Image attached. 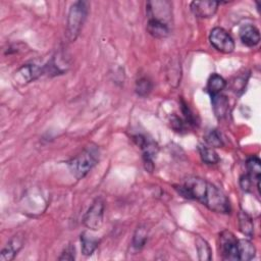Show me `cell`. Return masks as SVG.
I'll list each match as a JSON object with an SVG mask.
<instances>
[{"mask_svg": "<svg viewBox=\"0 0 261 261\" xmlns=\"http://www.w3.org/2000/svg\"><path fill=\"white\" fill-rule=\"evenodd\" d=\"M148 19H156L169 25L171 20V4L168 1H148L146 4Z\"/></svg>", "mask_w": 261, "mask_h": 261, "instance_id": "cell-4", "label": "cell"}, {"mask_svg": "<svg viewBox=\"0 0 261 261\" xmlns=\"http://www.w3.org/2000/svg\"><path fill=\"white\" fill-rule=\"evenodd\" d=\"M211 102H212V106H213V111L218 118H222L227 114L229 102L225 95H222L221 93L212 95Z\"/></svg>", "mask_w": 261, "mask_h": 261, "instance_id": "cell-15", "label": "cell"}, {"mask_svg": "<svg viewBox=\"0 0 261 261\" xmlns=\"http://www.w3.org/2000/svg\"><path fill=\"white\" fill-rule=\"evenodd\" d=\"M247 170H248V175L252 179L254 184H256V188L259 191L260 187V176H261V162L260 159L256 156H252L248 158L246 162Z\"/></svg>", "mask_w": 261, "mask_h": 261, "instance_id": "cell-13", "label": "cell"}, {"mask_svg": "<svg viewBox=\"0 0 261 261\" xmlns=\"http://www.w3.org/2000/svg\"><path fill=\"white\" fill-rule=\"evenodd\" d=\"M89 12V2L76 1L74 2L68 12L67 16V38L69 41H74L87 18Z\"/></svg>", "mask_w": 261, "mask_h": 261, "instance_id": "cell-3", "label": "cell"}, {"mask_svg": "<svg viewBox=\"0 0 261 261\" xmlns=\"http://www.w3.org/2000/svg\"><path fill=\"white\" fill-rule=\"evenodd\" d=\"M170 125L171 127L176 130V132H181L185 129V126H186V122L184 119H181L180 117H178L177 115L173 114L171 117H170Z\"/></svg>", "mask_w": 261, "mask_h": 261, "instance_id": "cell-25", "label": "cell"}, {"mask_svg": "<svg viewBox=\"0 0 261 261\" xmlns=\"http://www.w3.org/2000/svg\"><path fill=\"white\" fill-rule=\"evenodd\" d=\"M147 32L156 39H163L169 35V25L156 19H148Z\"/></svg>", "mask_w": 261, "mask_h": 261, "instance_id": "cell-12", "label": "cell"}, {"mask_svg": "<svg viewBox=\"0 0 261 261\" xmlns=\"http://www.w3.org/2000/svg\"><path fill=\"white\" fill-rule=\"evenodd\" d=\"M219 248L224 260H239L238 258V239L229 230L219 233Z\"/></svg>", "mask_w": 261, "mask_h": 261, "instance_id": "cell-7", "label": "cell"}, {"mask_svg": "<svg viewBox=\"0 0 261 261\" xmlns=\"http://www.w3.org/2000/svg\"><path fill=\"white\" fill-rule=\"evenodd\" d=\"M81 244H82V253L85 256H90L98 247V240L88 232H83L81 234Z\"/></svg>", "mask_w": 261, "mask_h": 261, "instance_id": "cell-17", "label": "cell"}, {"mask_svg": "<svg viewBox=\"0 0 261 261\" xmlns=\"http://www.w3.org/2000/svg\"><path fill=\"white\" fill-rule=\"evenodd\" d=\"M181 112L184 114V117H185V122L189 125H196L197 123V120H196V117L194 115V113L192 112V110L190 109L189 105H187L186 102L181 101Z\"/></svg>", "mask_w": 261, "mask_h": 261, "instance_id": "cell-24", "label": "cell"}, {"mask_svg": "<svg viewBox=\"0 0 261 261\" xmlns=\"http://www.w3.org/2000/svg\"><path fill=\"white\" fill-rule=\"evenodd\" d=\"M205 141L211 148H216V147H221L223 145L222 139L218 132L216 129H211L209 130L206 136H205Z\"/></svg>", "mask_w": 261, "mask_h": 261, "instance_id": "cell-23", "label": "cell"}, {"mask_svg": "<svg viewBox=\"0 0 261 261\" xmlns=\"http://www.w3.org/2000/svg\"><path fill=\"white\" fill-rule=\"evenodd\" d=\"M23 241L20 237H13L6 245V247L1 251L0 261H10L12 260L17 252L21 249Z\"/></svg>", "mask_w": 261, "mask_h": 261, "instance_id": "cell-11", "label": "cell"}, {"mask_svg": "<svg viewBox=\"0 0 261 261\" xmlns=\"http://www.w3.org/2000/svg\"><path fill=\"white\" fill-rule=\"evenodd\" d=\"M99 159V151L96 146H88L81 153L71 158L67 164L71 173L81 179L95 166Z\"/></svg>", "mask_w": 261, "mask_h": 261, "instance_id": "cell-2", "label": "cell"}, {"mask_svg": "<svg viewBox=\"0 0 261 261\" xmlns=\"http://www.w3.org/2000/svg\"><path fill=\"white\" fill-rule=\"evenodd\" d=\"M225 87H226V82L222 76H220L217 73H213L212 75H210L207 83V91L211 96L220 94Z\"/></svg>", "mask_w": 261, "mask_h": 261, "instance_id": "cell-16", "label": "cell"}, {"mask_svg": "<svg viewBox=\"0 0 261 261\" xmlns=\"http://www.w3.org/2000/svg\"><path fill=\"white\" fill-rule=\"evenodd\" d=\"M196 249L198 252L199 260L209 261L211 260V249L208 243L201 237H196Z\"/></svg>", "mask_w": 261, "mask_h": 261, "instance_id": "cell-20", "label": "cell"}, {"mask_svg": "<svg viewBox=\"0 0 261 261\" xmlns=\"http://www.w3.org/2000/svg\"><path fill=\"white\" fill-rule=\"evenodd\" d=\"M219 2L217 1H193L190 5L192 12L200 18H209L212 17L218 8Z\"/></svg>", "mask_w": 261, "mask_h": 261, "instance_id": "cell-9", "label": "cell"}, {"mask_svg": "<svg viewBox=\"0 0 261 261\" xmlns=\"http://www.w3.org/2000/svg\"><path fill=\"white\" fill-rule=\"evenodd\" d=\"M240 39L243 44L248 47L256 46L260 41L259 30L252 24H245L240 29L239 32Z\"/></svg>", "mask_w": 261, "mask_h": 261, "instance_id": "cell-10", "label": "cell"}, {"mask_svg": "<svg viewBox=\"0 0 261 261\" xmlns=\"http://www.w3.org/2000/svg\"><path fill=\"white\" fill-rule=\"evenodd\" d=\"M175 190L187 199H195L208 209L217 213H229L230 203L227 197L214 185L198 176H190L184 185L174 186Z\"/></svg>", "mask_w": 261, "mask_h": 261, "instance_id": "cell-1", "label": "cell"}, {"mask_svg": "<svg viewBox=\"0 0 261 261\" xmlns=\"http://www.w3.org/2000/svg\"><path fill=\"white\" fill-rule=\"evenodd\" d=\"M198 150L202 161L205 162L206 164H215L219 161V157L217 153L213 150V148L205 145H199Z\"/></svg>", "mask_w": 261, "mask_h": 261, "instance_id": "cell-19", "label": "cell"}, {"mask_svg": "<svg viewBox=\"0 0 261 261\" xmlns=\"http://www.w3.org/2000/svg\"><path fill=\"white\" fill-rule=\"evenodd\" d=\"M253 185H254V182L252 181V179L249 177L248 174H245V175L241 176L240 186L244 191H246V192L251 191V188L253 187Z\"/></svg>", "mask_w": 261, "mask_h": 261, "instance_id": "cell-27", "label": "cell"}, {"mask_svg": "<svg viewBox=\"0 0 261 261\" xmlns=\"http://www.w3.org/2000/svg\"><path fill=\"white\" fill-rule=\"evenodd\" d=\"M256 248L252 242L246 239L238 240V258L241 261H249L255 257Z\"/></svg>", "mask_w": 261, "mask_h": 261, "instance_id": "cell-14", "label": "cell"}, {"mask_svg": "<svg viewBox=\"0 0 261 261\" xmlns=\"http://www.w3.org/2000/svg\"><path fill=\"white\" fill-rule=\"evenodd\" d=\"M152 88H153L152 82L146 76L140 77L136 82V87H135L136 93L141 97H145L149 95V93L152 91Z\"/></svg>", "mask_w": 261, "mask_h": 261, "instance_id": "cell-22", "label": "cell"}, {"mask_svg": "<svg viewBox=\"0 0 261 261\" xmlns=\"http://www.w3.org/2000/svg\"><path fill=\"white\" fill-rule=\"evenodd\" d=\"M211 45L219 52L231 53L234 49V41L222 28H214L209 35Z\"/></svg>", "mask_w": 261, "mask_h": 261, "instance_id": "cell-6", "label": "cell"}, {"mask_svg": "<svg viewBox=\"0 0 261 261\" xmlns=\"http://www.w3.org/2000/svg\"><path fill=\"white\" fill-rule=\"evenodd\" d=\"M43 73H45L44 66L41 67L36 64H24L15 71L14 80L20 85H25L37 80Z\"/></svg>", "mask_w": 261, "mask_h": 261, "instance_id": "cell-8", "label": "cell"}, {"mask_svg": "<svg viewBox=\"0 0 261 261\" xmlns=\"http://www.w3.org/2000/svg\"><path fill=\"white\" fill-rule=\"evenodd\" d=\"M148 239V230L145 226H139L133 237V248L136 250H141Z\"/></svg>", "mask_w": 261, "mask_h": 261, "instance_id": "cell-21", "label": "cell"}, {"mask_svg": "<svg viewBox=\"0 0 261 261\" xmlns=\"http://www.w3.org/2000/svg\"><path fill=\"white\" fill-rule=\"evenodd\" d=\"M75 258V248L72 245H68L63 252L61 253V256L58 258L59 260H74Z\"/></svg>", "mask_w": 261, "mask_h": 261, "instance_id": "cell-26", "label": "cell"}, {"mask_svg": "<svg viewBox=\"0 0 261 261\" xmlns=\"http://www.w3.org/2000/svg\"><path fill=\"white\" fill-rule=\"evenodd\" d=\"M239 227L240 230L247 237L252 238L254 234V224L252 218L244 211L239 213Z\"/></svg>", "mask_w": 261, "mask_h": 261, "instance_id": "cell-18", "label": "cell"}, {"mask_svg": "<svg viewBox=\"0 0 261 261\" xmlns=\"http://www.w3.org/2000/svg\"><path fill=\"white\" fill-rule=\"evenodd\" d=\"M103 216H104V202L101 198H97L88 211L86 212L83 222L85 226L92 230L99 229L103 224Z\"/></svg>", "mask_w": 261, "mask_h": 261, "instance_id": "cell-5", "label": "cell"}]
</instances>
